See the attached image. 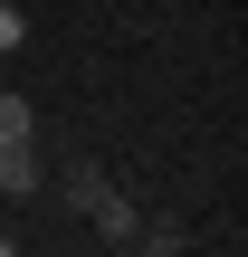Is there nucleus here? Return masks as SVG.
<instances>
[{
  "mask_svg": "<svg viewBox=\"0 0 248 257\" xmlns=\"http://www.w3.org/2000/svg\"><path fill=\"white\" fill-rule=\"evenodd\" d=\"M86 219H96V238H105V248H134V238H143V210H134L115 181H96V191H86Z\"/></svg>",
  "mask_w": 248,
  "mask_h": 257,
  "instance_id": "f257e3e1",
  "label": "nucleus"
},
{
  "mask_svg": "<svg viewBox=\"0 0 248 257\" xmlns=\"http://www.w3.org/2000/svg\"><path fill=\"white\" fill-rule=\"evenodd\" d=\"M38 181H48V162H38V134H29V143H0V200H29Z\"/></svg>",
  "mask_w": 248,
  "mask_h": 257,
  "instance_id": "f03ea898",
  "label": "nucleus"
},
{
  "mask_svg": "<svg viewBox=\"0 0 248 257\" xmlns=\"http://www.w3.org/2000/svg\"><path fill=\"white\" fill-rule=\"evenodd\" d=\"M29 134H38V105H29V95H10V86H0V143H29Z\"/></svg>",
  "mask_w": 248,
  "mask_h": 257,
  "instance_id": "7ed1b4c3",
  "label": "nucleus"
},
{
  "mask_svg": "<svg viewBox=\"0 0 248 257\" xmlns=\"http://www.w3.org/2000/svg\"><path fill=\"white\" fill-rule=\"evenodd\" d=\"M19 38H29V19H19V10H10V0H0V57H10V48H19Z\"/></svg>",
  "mask_w": 248,
  "mask_h": 257,
  "instance_id": "20e7f679",
  "label": "nucleus"
}]
</instances>
